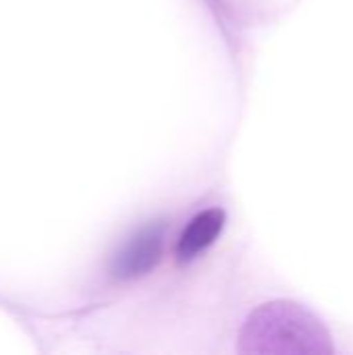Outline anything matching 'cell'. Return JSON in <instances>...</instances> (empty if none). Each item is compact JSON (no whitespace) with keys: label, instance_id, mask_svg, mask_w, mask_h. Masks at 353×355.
Returning <instances> with one entry per match:
<instances>
[{"label":"cell","instance_id":"obj_2","mask_svg":"<svg viewBox=\"0 0 353 355\" xmlns=\"http://www.w3.org/2000/svg\"><path fill=\"white\" fill-rule=\"evenodd\" d=\"M166 227L160 220H150L135 229L114 252L110 275L117 281H135L150 275L164 254Z\"/></svg>","mask_w":353,"mask_h":355},{"label":"cell","instance_id":"obj_3","mask_svg":"<svg viewBox=\"0 0 353 355\" xmlns=\"http://www.w3.org/2000/svg\"><path fill=\"white\" fill-rule=\"evenodd\" d=\"M225 227V212L221 208H206L198 212L181 231L175 254L179 262H193L198 260L208 248L216 243Z\"/></svg>","mask_w":353,"mask_h":355},{"label":"cell","instance_id":"obj_1","mask_svg":"<svg viewBox=\"0 0 353 355\" xmlns=\"http://www.w3.org/2000/svg\"><path fill=\"white\" fill-rule=\"evenodd\" d=\"M239 352L248 355H331L333 337L306 306L275 300L258 306L239 333Z\"/></svg>","mask_w":353,"mask_h":355}]
</instances>
